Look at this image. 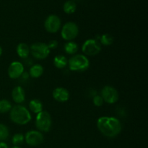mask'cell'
Masks as SVG:
<instances>
[{"mask_svg":"<svg viewBox=\"0 0 148 148\" xmlns=\"http://www.w3.org/2000/svg\"><path fill=\"white\" fill-rule=\"evenodd\" d=\"M98 130L105 137L114 138L121 133L122 124L116 117L101 116L97 121Z\"/></svg>","mask_w":148,"mask_h":148,"instance_id":"6da1fadb","label":"cell"},{"mask_svg":"<svg viewBox=\"0 0 148 148\" xmlns=\"http://www.w3.org/2000/svg\"><path fill=\"white\" fill-rule=\"evenodd\" d=\"M12 98L13 101L17 104L23 103L25 100V92L21 86H16L12 91Z\"/></svg>","mask_w":148,"mask_h":148,"instance_id":"4fadbf2b","label":"cell"},{"mask_svg":"<svg viewBox=\"0 0 148 148\" xmlns=\"http://www.w3.org/2000/svg\"><path fill=\"white\" fill-rule=\"evenodd\" d=\"M64 49L65 52H66L67 54L69 55H74L78 51V45L75 42L72 41H67V43H66L64 44Z\"/></svg>","mask_w":148,"mask_h":148,"instance_id":"ac0fdd59","label":"cell"},{"mask_svg":"<svg viewBox=\"0 0 148 148\" xmlns=\"http://www.w3.org/2000/svg\"><path fill=\"white\" fill-rule=\"evenodd\" d=\"M62 21L56 14H51L48 16L44 22V27L48 33H56L61 28Z\"/></svg>","mask_w":148,"mask_h":148,"instance_id":"9c48e42d","label":"cell"},{"mask_svg":"<svg viewBox=\"0 0 148 148\" xmlns=\"http://www.w3.org/2000/svg\"><path fill=\"white\" fill-rule=\"evenodd\" d=\"M0 148H9L8 145L4 142H0Z\"/></svg>","mask_w":148,"mask_h":148,"instance_id":"484cf974","label":"cell"},{"mask_svg":"<svg viewBox=\"0 0 148 148\" xmlns=\"http://www.w3.org/2000/svg\"><path fill=\"white\" fill-rule=\"evenodd\" d=\"M101 51V44L97 39H88L82 46V51L85 56H95Z\"/></svg>","mask_w":148,"mask_h":148,"instance_id":"52a82bcc","label":"cell"},{"mask_svg":"<svg viewBox=\"0 0 148 148\" xmlns=\"http://www.w3.org/2000/svg\"><path fill=\"white\" fill-rule=\"evenodd\" d=\"M10 135L9 129L5 124H0V142H4L7 140Z\"/></svg>","mask_w":148,"mask_h":148,"instance_id":"7402d4cb","label":"cell"},{"mask_svg":"<svg viewBox=\"0 0 148 148\" xmlns=\"http://www.w3.org/2000/svg\"><path fill=\"white\" fill-rule=\"evenodd\" d=\"M92 102H93L94 106H95L97 107H101L103 106L104 101L101 95H95V96L93 97Z\"/></svg>","mask_w":148,"mask_h":148,"instance_id":"cb8c5ba5","label":"cell"},{"mask_svg":"<svg viewBox=\"0 0 148 148\" xmlns=\"http://www.w3.org/2000/svg\"><path fill=\"white\" fill-rule=\"evenodd\" d=\"M25 140L28 145L35 147L41 144L44 140V137L40 132L37 130H31L25 134Z\"/></svg>","mask_w":148,"mask_h":148,"instance_id":"30bf717a","label":"cell"},{"mask_svg":"<svg viewBox=\"0 0 148 148\" xmlns=\"http://www.w3.org/2000/svg\"><path fill=\"white\" fill-rule=\"evenodd\" d=\"M1 54H2V49H1V47L0 46V56H1Z\"/></svg>","mask_w":148,"mask_h":148,"instance_id":"4316f807","label":"cell"},{"mask_svg":"<svg viewBox=\"0 0 148 148\" xmlns=\"http://www.w3.org/2000/svg\"><path fill=\"white\" fill-rule=\"evenodd\" d=\"M12 107V106L10 101L7 99L0 100V114H4L10 111Z\"/></svg>","mask_w":148,"mask_h":148,"instance_id":"44dd1931","label":"cell"},{"mask_svg":"<svg viewBox=\"0 0 148 148\" xmlns=\"http://www.w3.org/2000/svg\"><path fill=\"white\" fill-rule=\"evenodd\" d=\"M77 9V5L75 2L72 0H68L64 3L63 6L64 12L66 14H72L75 12Z\"/></svg>","mask_w":148,"mask_h":148,"instance_id":"d6986e66","label":"cell"},{"mask_svg":"<svg viewBox=\"0 0 148 148\" xmlns=\"http://www.w3.org/2000/svg\"><path fill=\"white\" fill-rule=\"evenodd\" d=\"M23 72H24V66L21 62L18 61L12 62L7 70L8 76L13 79L20 77L23 75Z\"/></svg>","mask_w":148,"mask_h":148,"instance_id":"8fae6325","label":"cell"},{"mask_svg":"<svg viewBox=\"0 0 148 148\" xmlns=\"http://www.w3.org/2000/svg\"><path fill=\"white\" fill-rule=\"evenodd\" d=\"M52 125V119L48 111H42L37 114L36 117V127L40 132H48L50 131Z\"/></svg>","mask_w":148,"mask_h":148,"instance_id":"277c9868","label":"cell"},{"mask_svg":"<svg viewBox=\"0 0 148 148\" xmlns=\"http://www.w3.org/2000/svg\"><path fill=\"white\" fill-rule=\"evenodd\" d=\"M79 34V27L73 22H68L65 23L62 28L61 36L66 41L74 40Z\"/></svg>","mask_w":148,"mask_h":148,"instance_id":"8992f818","label":"cell"},{"mask_svg":"<svg viewBox=\"0 0 148 148\" xmlns=\"http://www.w3.org/2000/svg\"><path fill=\"white\" fill-rule=\"evenodd\" d=\"M44 69L40 64H34L30 67L29 75L33 78H38L43 74Z\"/></svg>","mask_w":148,"mask_h":148,"instance_id":"e0dca14e","label":"cell"},{"mask_svg":"<svg viewBox=\"0 0 148 148\" xmlns=\"http://www.w3.org/2000/svg\"><path fill=\"white\" fill-rule=\"evenodd\" d=\"M68 66L73 72H84L90 66V61L83 54L74 55L68 60Z\"/></svg>","mask_w":148,"mask_h":148,"instance_id":"3957f363","label":"cell"},{"mask_svg":"<svg viewBox=\"0 0 148 148\" xmlns=\"http://www.w3.org/2000/svg\"><path fill=\"white\" fill-rule=\"evenodd\" d=\"M101 96L102 97L103 101L108 104L115 103L119 98L117 90L111 85H106L102 88Z\"/></svg>","mask_w":148,"mask_h":148,"instance_id":"ba28073f","label":"cell"},{"mask_svg":"<svg viewBox=\"0 0 148 148\" xmlns=\"http://www.w3.org/2000/svg\"><path fill=\"white\" fill-rule=\"evenodd\" d=\"M16 51L17 55L22 59H25L30 54V47L25 43H20L17 46Z\"/></svg>","mask_w":148,"mask_h":148,"instance_id":"5bb4252c","label":"cell"},{"mask_svg":"<svg viewBox=\"0 0 148 148\" xmlns=\"http://www.w3.org/2000/svg\"><path fill=\"white\" fill-rule=\"evenodd\" d=\"M12 148H21V147H20L19 146H14V147H12Z\"/></svg>","mask_w":148,"mask_h":148,"instance_id":"83f0119b","label":"cell"},{"mask_svg":"<svg viewBox=\"0 0 148 148\" xmlns=\"http://www.w3.org/2000/svg\"><path fill=\"white\" fill-rule=\"evenodd\" d=\"M25 140V136L21 133H17L14 134L12 138V143L14 146H18L19 145L22 144Z\"/></svg>","mask_w":148,"mask_h":148,"instance_id":"603a6c76","label":"cell"},{"mask_svg":"<svg viewBox=\"0 0 148 148\" xmlns=\"http://www.w3.org/2000/svg\"><path fill=\"white\" fill-rule=\"evenodd\" d=\"M100 38V43L105 46H109L112 45L114 43V37L111 34L106 33V34L102 35L99 37Z\"/></svg>","mask_w":148,"mask_h":148,"instance_id":"ffe728a7","label":"cell"},{"mask_svg":"<svg viewBox=\"0 0 148 148\" xmlns=\"http://www.w3.org/2000/svg\"><path fill=\"white\" fill-rule=\"evenodd\" d=\"M47 46L50 50L51 49H55L58 47V46H59V43H58L57 40H51L47 43Z\"/></svg>","mask_w":148,"mask_h":148,"instance_id":"d4e9b609","label":"cell"},{"mask_svg":"<svg viewBox=\"0 0 148 148\" xmlns=\"http://www.w3.org/2000/svg\"><path fill=\"white\" fill-rule=\"evenodd\" d=\"M52 95L55 101L60 103L66 102L69 99V92L66 88L59 87V88H55L52 92Z\"/></svg>","mask_w":148,"mask_h":148,"instance_id":"7c38bea8","label":"cell"},{"mask_svg":"<svg viewBox=\"0 0 148 148\" xmlns=\"http://www.w3.org/2000/svg\"><path fill=\"white\" fill-rule=\"evenodd\" d=\"M29 109L34 114H38L43 111V103L38 99H33L29 102Z\"/></svg>","mask_w":148,"mask_h":148,"instance_id":"9a60e30c","label":"cell"},{"mask_svg":"<svg viewBox=\"0 0 148 148\" xmlns=\"http://www.w3.org/2000/svg\"><path fill=\"white\" fill-rule=\"evenodd\" d=\"M10 117L13 123L18 125H25L31 121L32 119L30 111L20 104L12 107L10 111Z\"/></svg>","mask_w":148,"mask_h":148,"instance_id":"7a4b0ae2","label":"cell"},{"mask_svg":"<svg viewBox=\"0 0 148 148\" xmlns=\"http://www.w3.org/2000/svg\"><path fill=\"white\" fill-rule=\"evenodd\" d=\"M53 65L58 69H63L67 66L68 60L64 55H57L53 58Z\"/></svg>","mask_w":148,"mask_h":148,"instance_id":"2e32d148","label":"cell"},{"mask_svg":"<svg viewBox=\"0 0 148 148\" xmlns=\"http://www.w3.org/2000/svg\"><path fill=\"white\" fill-rule=\"evenodd\" d=\"M30 53H31L33 57L36 59L42 60L46 59L49 56L50 53V49H49L46 43L36 42L30 46Z\"/></svg>","mask_w":148,"mask_h":148,"instance_id":"5b68a950","label":"cell"}]
</instances>
